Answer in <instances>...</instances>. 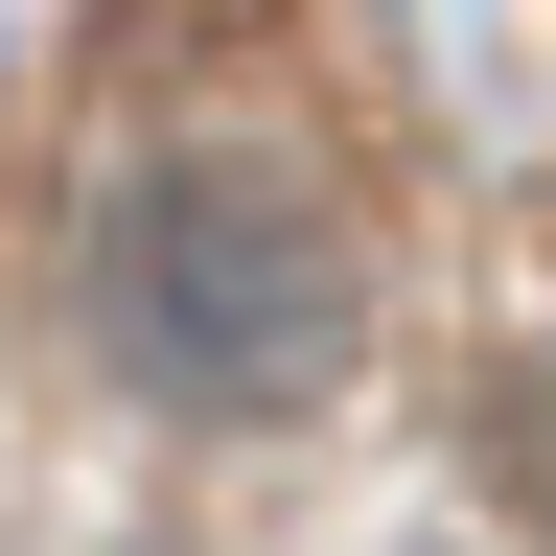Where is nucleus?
Segmentation results:
<instances>
[{"label":"nucleus","instance_id":"obj_1","mask_svg":"<svg viewBox=\"0 0 556 556\" xmlns=\"http://www.w3.org/2000/svg\"><path fill=\"white\" fill-rule=\"evenodd\" d=\"M70 302H93V371L163 417H325L371 371V255L278 139H139L70 232Z\"/></svg>","mask_w":556,"mask_h":556},{"label":"nucleus","instance_id":"obj_2","mask_svg":"<svg viewBox=\"0 0 556 556\" xmlns=\"http://www.w3.org/2000/svg\"><path fill=\"white\" fill-rule=\"evenodd\" d=\"M486 486H510V510L556 533V325L510 348V371H486Z\"/></svg>","mask_w":556,"mask_h":556}]
</instances>
